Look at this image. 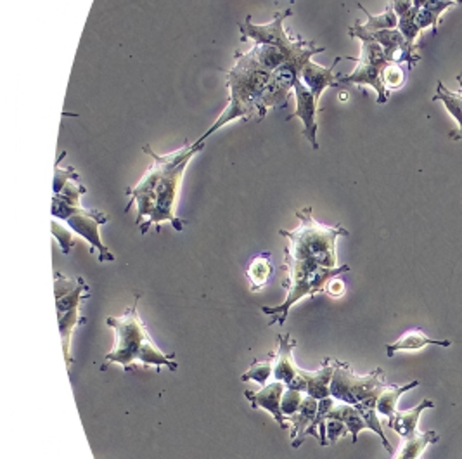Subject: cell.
Instances as JSON below:
<instances>
[{
  "label": "cell",
  "instance_id": "obj_5",
  "mask_svg": "<svg viewBox=\"0 0 462 459\" xmlns=\"http://www.w3.org/2000/svg\"><path fill=\"white\" fill-rule=\"evenodd\" d=\"M137 302L120 317H106V324L115 330V347L106 355V366L118 364L125 371H134L139 364L144 368H156L158 371L167 366L170 371H175L179 366L175 362V354L163 352L147 332L137 313ZM105 366V370H106Z\"/></svg>",
  "mask_w": 462,
  "mask_h": 459
},
{
  "label": "cell",
  "instance_id": "obj_28",
  "mask_svg": "<svg viewBox=\"0 0 462 459\" xmlns=\"http://www.w3.org/2000/svg\"><path fill=\"white\" fill-rule=\"evenodd\" d=\"M52 234L58 239V243H60L64 255H69V251L75 247V239H73L71 230L64 228L60 222H56V219H54L52 220Z\"/></svg>",
  "mask_w": 462,
  "mask_h": 459
},
{
  "label": "cell",
  "instance_id": "obj_27",
  "mask_svg": "<svg viewBox=\"0 0 462 459\" xmlns=\"http://www.w3.org/2000/svg\"><path fill=\"white\" fill-rule=\"evenodd\" d=\"M305 392H300V390H291V389H286L282 400H281V411L282 415L286 417V419L290 421V417H293L300 407H301V402L305 398Z\"/></svg>",
  "mask_w": 462,
  "mask_h": 459
},
{
  "label": "cell",
  "instance_id": "obj_19",
  "mask_svg": "<svg viewBox=\"0 0 462 459\" xmlns=\"http://www.w3.org/2000/svg\"><path fill=\"white\" fill-rule=\"evenodd\" d=\"M328 417H329V419H339V421H343V423L346 425L350 436H352V442H354V444H357L358 434H360L362 430L369 428L367 423H365V419L362 417L360 411H358L356 406H350V404H345V402H339V400H337L335 407L328 413L326 419H328Z\"/></svg>",
  "mask_w": 462,
  "mask_h": 459
},
{
  "label": "cell",
  "instance_id": "obj_23",
  "mask_svg": "<svg viewBox=\"0 0 462 459\" xmlns=\"http://www.w3.org/2000/svg\"><path fill=\"white\" fill-rule=\"evenodd\" d=\"M358 9L362 13H365V16H367V23L360 24L364 32L373 33V32H379V30H395V28H399V16H397V13H395L392 4H388L386 11L383 14H379V16H373L362 4H358Z\"/></svg>",
  "mask_w": 462,
  "mask_h": 459
},
{
  "label": "cell",
  "instance_id": "obj_22",
  "mask_svg": "<svg viewBox=\"0 0 462 459\" xmlns=\"http://www.w3.org/2000/svg\"><path fill=\"white\" fill-rule=\"evenodd\" d=\"M440 436L437 432H418L412 438L403 440L400 445L399 453L393 459H420V454L426 451L428 445L439 442Z\"/></svg>",
  "mask_w": 462,
  "mask_h": 459
},
{
  "label": "cell",
  "instance_id": "obj_34",
  "mask_svg": "<svg viewBox=\"0 0 462 459\" xmlns=\"http://www.w3.org/2000/svg\"><path fill=\"white\" fill-rule=\"evenodd\" d=\"M291 2H294V0H291Z\"/></svg>",
  "mask_w": 462,
  "mask_h": 459
},
{
  "label": "cell",
  "instance_id": "obj_30",
  "mask_svg": "<svg viewBox=\"0 0 462 459\" xmlns=\"http://www.w3.org/2000/svg\"><path fill=\"white\" fill-rule=\"evenodd\" d=\"M326 293L329 295V296H333V298H339L343 293H345V285H343V281L341 279H331L329 281V285H328V288H326Z\"/></svg>",
  "mask_w": 462,
  "mask_h": 459
},
{
  "label": "cell",
  "instance_id": "obj_18",
  "mask_svg": "<svg viewBox=\"0 0 462 459\" xmlns=\"http://www.w3.org/2000/svg\"><path fill=\"white\" fill-rule=\"evenodd\" d=\"M426 345L450 347V342L448 340H433L422 333L420 330H411V332L402 334L395 343L386 345V354L388 357H393L399 351H420Z\"/></svg>",
  "mask_w": 462,
  "mask_h": 459
},
{
  "label": "cell",
  "instance_id": "obj_4",
  "mask_svg": "<svg viewBox=\"0 0 462 459\" xmlns=\"http://www.w3.org/2000/svg\"><path fill=\"white\" fill-rule=\"evenodd\" d=\"M87 188L80 183V175L73 167H60L56 164L54 173V198L52 217L64 220L69 230H75L90 245V251H97L99 262H113L115 255L103 243L101 226L107 224V215L99 210L84 209L80 200Z\"/></svg>",
  "mask_w": 462,
  "mask_h": 459
},
{
  "label": "cell",
  "instance_id": "obj_9",
  "mask_svg": "<svg viewBox=\"0 0 462 459\" xmlns=\"http://www.w3.org/2000/svg\"><path fill=\"white\" fill-rule=\"evenodd\" d=\"M279 351L275 357V366H273V378L281 383H284L291 390H300L307 392V371L296 366L294 362V347L296 340L291 334H279Z\"/></svg>",
  "mask_w": 462,
  "mask_h": 459
},
{
  "label": "cell",
  "instance_id": "obj_8",
  "mask_svg": "<svg viewBox=\"0 0 462 459\" xmlns=\"http://www.w3.org/2000/svg\"><path fill=\"white\" fill-rule=\"evenodd\" d=\"M348 35L362 42V52L358 58H348V60L356 61L357 66L350 75L339 77L337 87L350 84L369 85L378 92V105H384L390 98V92L386 90L384 82H383V71L388 64L392 63L390 58L386 56L384 49L358 26V23H356L348 30Z\"/></svg>",
  "mask_w": 462,
  "mask_h": 459
},
{
  "label": "cell",
  "instance_id": "obj_15",
  "mask_svg": "<svg viewBox=\"0 0 462 459\" xmlns=\"http://www.w3.org/2000/svg\"><path fill=\"white\" fill-rule=\"evenodd\" d=\"M337 361L324 359L322 366L317 371H307V396L314 397L317 400L331 397V381L337 370Z\"/></svg>",
  "mask_w": 462,
  "mask_h": 459
},
{
  "label": "cell",
  "instance_id": "obj_21",
  "mask_svg": "<svg viewBox=\"0 0 462 459\" xmlns=\"http://www.w3.org/2000/svg\"><path fill=\"white\" fill-rule=\"evenodd\" d=\"M457 5V2H445V0H428L418 13L416 24L420 32H424L426 28H433V35H437V26L440 22L441 13L447 11L448 7Z\"/></svg>",
  "mask_w": 462,
  "mask_h": 459
},
{
  "label": "cell",
  "instance_id": "obj_3",
  "mask_svg": "<svg viewBox=\"0 0 462 459\" xmlns=\"http://www.w3.org/2000/svg\"><path fill=\"white\" fill-rule=\"evenodd\" d=\"M236 64L232 70H227V89H229V105L224 113L217 118L208 132L199 139L205 143L211 134L218 128L231 124L234 120L245 122H260L267 117L269 109L265 106V94L273 82V71L263 68L254 60L252 52H234Z\"/></svg>",
  "mask_w": 462,
  "mask_h": 459
},
{
  "label": "cell",
  "instance_id": "obj_33",
  "mask_svg": "<svg viewBox=\"0 0 462 459\" xmlns=\"http://www.w3.org/2000/svg\"><path fill=\"white\" fill-rule=\"evenodd\" d=\"M445 2H457V4H462V0H445Z\"/></svg>",
  "mask_w": 462,
  "mask_h": 459
},
{
  "label": "cell",
  "instance_id": "obj_2",
  "mask_svg": "<svg viewBox=\"0 0 462 459\" xmlns=\"http://www.w3.org/2000/svg\"><path fill=\"white\" fill-rule=\"evenodd\" d=\"M205 147V143L196 141L194 145L186 143L177 151H171L167 156L156 155L151 146H144V153L151 156L152 164L147 168L143 179L125 191L130 198L125 211L137 207V226L143 234L151 228L160 230L162 224L170 222L173 230H184V222L177 217V200L179 189L182 184L184 172L190 160Z\"/></svg>",
  "mask_w": 462,
  "mask_h": 459
},
{
  "label": "cell",
  "instance_id": "obj_32",
  "mask_svg": "<svg viewBox=\"0 0 462 459\" xmlns=\"http://www.w3.org/2000/svg\"><path fill=\"white\" fill-rule=\"evenodd\" d=\"M457 82H459V84H461V90H459V92H461V96H462V75H459V77H457Z\"/></svg>",
  "mask_w": 462,
  "mask_h": 459
},
{
  "label": "cell",
  "instance_id": "obj_25",
  "mask_svg": "<svg viewBox=\"0 0 462 459\" xmlns=\"http://www.w3.org/2000/svg\"><path fill=\"white\" fill-rule=\"evenodd\" d=\"M433 101H441L445 108L448 109V113L457 120V124L461 126L462 139V96L461 92H452L448 89H445L443 82H439L437 87V96H433Z\"/></svg>",
  "mask_w": 462,
  "mask_h": 459
},
{
  "label": "cell",
  "instance_id": "obj_6",
  "mask_svg": "<svg viewBox=\"0 0 462 459\" xmlns=\"http://www.w3.org/2000/svg\"><path fill=\"white\" fill-rule=\"evenodd\" d=\"M54 295H56V309H58V323L63 340V354L66 366L73 364L71 357V338L75 330L84 324L85 317L80 314L82 302L90 296V288L85 283L84 277H66L61 272L54 274Z\"/></svg>",
  "mask_w": 462,
  "mask_h": 459
},
{
  "label": "cell",
  "instance_id": "obj_7",
  "mask_svg": "<svg viewBox=\"0 0 462 459\" xmlns=\"http://www.w3.org/2000/svg\"><path fill=\"white\" fill-rule=\"evenodd\" d=\"M388 385L390 383H386L381 368L369 375L360 376L350 368L348 362L337 361L331 381V397L339 402L356 406L358 411L378 409L379 396Z\"/></svg>",
  "mask_w": 462,
  "mask_h": 459
},
{
  "label": "cell",
  "instance_id": "obj_29",
  "mask_svg": "<svg viewBox=\"0 0 462 459\" xmlns=\"http://www.w3.org/2000/svg\"><path fill=\"white\" fill-rule=\"evenodd\" d=\"M348 432L346 425L339 419H326V438H328V445H335L339 438L345 437Z\"/></svg>",
  "mask_w": 462,
  "mask_h": 459
},
{
  "label": "cell",
  "instance_id": "obj_24",
  "mask_svg": "<svg viewBox=\"0 0 462 459\" xmlns=\"http://www.w3.org/2000/svg\"><path fill=\"white\" fill-rule=\"evenodd\" d=\"M275 357L277 354L273 352V354H269V357L265 359V361H253L252 366H250V370L245 373V375L241 376V381H254V383H258V385H262V387H265L267 383H269V379L273 376V366H275Z\"/></svg>",
  "mask_w": 462,
  "mask_h": 459
},
{
  "label": "cell",
  "instance_id": "obj_16",
  "mask_svg": "<svg viewBox=\"0 0 462 459\" xmlns=\"http://www.w3.org/2000/svg\"><path fill=\"white\" fill-rule=\"evenodd\" d=\"M431 407H435L433 400L424 398V400H420V406H416L414 409L397 411L395 417L388 421V426L392 430H395L403 440L412 438L418 434V423H420V413L424 409H431Z\"/></svg>",
  "mask_w": 462,
  "mask_h": 459
},
{
  "label": "cell",
  "instance_id": "obj_20",
  "mask_svg": "<svg viewBox=\"0 0 462 459\" xmlns=\"http://www.w3.org/2000/svg\"><path fill=\"white\" fill-rule=\"evenodd\" d=\"M416 387H420V381H418V379H416V381H411V383H407V385H402V387L390 383V385L383 390V394L379 396V415L388 417V421L393 419L395 415H397V411H399V409H397V402H399L400 397L403 396L405 392L416 389Z\"/></svg>",
  "mask_w": 462,
  "mask_h": 459
},
{
  "label": "cell",
  "instance_id": "obj_26",
  "mask_svg": "<svg viewBox=\"0 0 462 459\" xmlns=\"http://www.w3.org/2000/svg\"><path fill=\"white\" fill-rule=\"evenodd\" d=\"M383 82H384V87H386L388 92L402 89L405 84V71H403L402 64L395 63V61L388 64L383 71Z\"/></svg>",
  "mask_w": 462,
  "mask_h": 459
},
{
  "label": "cell",
  "instance_id": "obj_13",
  "mask_svg": "<svg viewBox=\"0 0 462 459\" xmlns=\"http://www.w3.org/2000/svg\"><path fill=\"white\" fill-rule=\"evenodd\" d=\"M317 411H319V400L314 397L305 396L300 411L290 417V432H291V445L294 449H298L303 440L307 438L309 428L314 425L316 421Z\"/></svg>",
  "mask_w": 462,
  "mask_h": 459
},
{
  "label": "cell",
  "instance_id": "obj_14",
  "mask_svg": "<svg viewBox=\"0 0 462 459\" xmlns=\"http://www.w3.org/2000/svg\"><path fill=\"white\" fill-rule=\"evenodd\" d=\"M339 63V61H337ZM335 64V66H337ZM335 66L331 68H324L320 64L310 63L307 64L301 73H300V82L309 87L310 92L316 96L317 99H320L322 92L328 89V87H337V80H339V75L335 73Z\"/></svg>",
  "mask_w": 462,
  "mask_h": 459
},
{
  "label": "cell",
  "instance_id": "obj_11",
  "mask_svg": "<svg viewBox=\"0 0 462 459\" xmlns=\"http://www.w3.org/2000/svg\"><path fill=\"white\" fill-rule=\"evenodd\" d=\"M293 92L296 98V109L291 113V117H288V120L300 118L303 122V136L314 149H319V143H317L319 99L310 92V89L305 87L300 80L294 84Z\"/></svg>",
  "mask_w": 462,
  "mask_h": 459
},
{
  "label": "cell",
  "instance_id": "obj_1",
  "mask_svg": "<svg viewBox=\"0 0 462 459\" xmlns=\"http://www.w3.org/2000/svg\"><path fill=\"white\" fill-rule=\"evenodd\" d=\"M294 215L300 226L293 230H279L290 241L282 264V269L288 272L282 283L288 292L286 300L275 307H262V313L273 315L271 324H284L294 304L326 292L331 279L350 272L348 266H337V238L348 236V230L343 226L331 228L317 222L310 207L298 210Z\"/></svg>",
  "mask_w": 462,
  "mask_h": 459
},
{
  "label": "cell",
  "instance_id": "obj_31",
  "mask_svg": "<svg viewBox=\"0 0 462 459\" xmlns=\"http://www.w3.org/2000/svg\"><path fill=\"white\" fill-rule=\"evenodd\" d=\"M412 2H414V7L420 11V7H422V5H424L428 0H412Z\"/></svg>",
  "mask_w": 462,
  "mask_h": 459
},
{
  "label": "cell",
  "instance_id": "obj_10",
  "mask_svg": "<svg viewBox=\"0 0 462 459\" xmlns=\"http://www.w3.org/2000/svg\"><path fill=\"white\" fill-rule=\"evenodd\" d=\"M293 16L291 9H286L284 13H277L273 20L267 24H253L252 16L246 18V22L239 24L241 30V42L253 41L254 43H271V45H286L291 42L293 35L286 33L284 20Z\"/></svg>",
  "mask_w": 462,
  "mask_h": 459
},
{
  "label": "cell",
  "instance_id": "obj_17",
  "mask_svg": "<svg viewBox=\"0 0 462 459\" xmlns=\"http://www.w3.org/2000/svg\"><path fill=\"white\" fill-rule=\"evenodd\" d=\"M273 272H275V267H273L271 251H263L258 257H254L246 271L248 281H250V290L253 293L263 290L271 283Z\"/></svg>",
  "mask_w": 462,
  "mask_h": 459
},
{
  "label": "cell",
  "instance_id": "obj_12",
  "mask_svg": "<svg viewBox=\"0 0 462 459\" xmlns=\"http://www.w3.org/2000/svg\"><path fill=\"white\" fill-rule=\"evenodd\" d=\"M286 389L288 387L284 383L273 379V381H269L265 387H262V390H258V392H245V397L252 402L253 409L269 411L281 428H288V419L281 411V400H282Z\"/></svg>",
  "mask_w": 462,
  "mask_h": 459
}]
</instances>
